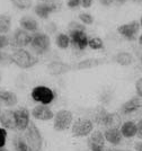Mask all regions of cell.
I'll return each mask as SVG.
<instances>
[{
  "instance_id": "obj_36",
  "label": "cell",
  "mask_w": 142,
  "mask_h": 151,
  "mask_svg": "<svg viewBox=\"0 0 142 151\" xmlns=\"http://www.w3.org/2000/svg\"><path fill=\"white\" fill-rule=\"evenodd\" d=\"M142 141V119L136 123V135Z\"/></svg>"
},
{
  "instance_id": "obj_4",
  "label": "cell",
  "mask_w": 142,
  "mask_h": 151,
  "mask_svg": "<svg viewBox=\"0 0 142 151\" xmlns=\"http://www.w3.org/2000/svg\"><path fill=\"white\" fill-rule=\"evenodd\" d=\"M31 97L33 101H35L36 104L49 106L50 104L54 101L56 95V91L52 88L44 86V85H38L31 90Z\"/></svg>"
},
{
  "instance_id": "obj_11",
  "label": "cell",
  "mask_w": 142,
  "mask_h": 151,
  "mask_svg": "<svg viewBox=\"0 0 142 151\" xmlns=\"http://www.w3.org/2000/svg\"><path fill=\"white\" fill-rule=\"evenodd\" d=\"M69 40L70 45L76 51H85L88 47L89 36L86 31H69Z\"/></svg>"
},
{
  "instance_id": "obj_21",
  "label": "cell",
  "mask_w": 142,
  "mask_h": 151,
  "mask_svg": "<svg viewBox=\"0 0 142 151\" xmlns=\"http://www.w3.org/2000/svg\"><path fill=\"white\" fill-rule=\"evenodd\" d=\"M105 62V59H95V58H92V59H87V60H84V61H80L78 62L76 65L72 67V70H86V69H93V68H96L98 65H102L103 63Z\"/></svg>"
},
{
  "instance_id": "obj_38",
  "label": "cell",
  "mask_w": 142,
  "mask_h": 151,
  "mask_svg": "<svg viewBox=\"0 0 142 151\" xmlns=\"http://www.w3.org/2000/svg\"><path fill=\"white\" fill-rule=\"evenodd\" d=\"M100 5L102 6H105V7H110L114 5V0H99Z\"/></svg>"
},
{
  "instance_id": "obj_18",
  "label": "cell",
  "mask_w": 142,
  "mask_h": 151,
  "mask_svg": "<svg viewBox=\"0 0 142 151\" xmlns=\"http://www.w3.org/2000/svg\"><path fill=\"white\" fill-rule=\"evenodd\" d=\"M19 27L23 28L24 31L33 34V33L38 32V22L33 16L26 15L19 19Z\"/></svg>"
},
{
  "instance_id": "obj_14",
  "label": "cell",
  "mask_w": 142,
  "mask_h": 151,
  "mask_svg": "<svg viewBox=\"0 0 142 151\" xmlns=\"http://www.w3.org/2000/svg\"><path fill=\"white\" fill-rule=\"evenodd\" d=\"M88 137V148L90 151H105V138L102 131H93Z\"/></svg>"
},
{
  "instance_id": "obj_19",
  "label": "cell",
  "mask_w": 142,
  "mask_h": 151,
  "mask_svg": "<svg viewBox=\"0 0 142 151\" xmlns=\"http://www.w3.org/2000/svg\"><path fill=\"white\" fill-rule=\"evenodd\" d=\"M48 70L51 75L59 76L69 72L70 70H72V67L68 63L61 62V61H52L48 64Z\"/></svg>"
},
{
  "instance_id": "obj_2",
  "label": "cell",
  "mask_w": 142,
  "mask_h": 151,
  "mask_svg": "<svg viewBox=\"0 0 142 151\" xmlns=\"http://www.w3.org/2000/svg\"><path fill=\"white\" fill-rule=\"evenodd\" d=\"M95 122L99 125L104 127H120L122 125L121 123V115L117 113H110L103 107H97L95 109V115H94Z\"/></svg>"
},
{
  "instance_id": "obj_35",
  "label": "cell",
  "mask_w": 142,
  "mask_h": 151,
  "mask_svg": "<svg viewBox=\"0 0 142 151\" xmlns=\"http://www.w3.org/2000/svg\"><path fill=\"white\" fill-rule=\"evenodd\" d=\"M6 62H10V55L0 51V64H4Z\"/></svg>"
},
{
  "instance_id": "obj_13",
  "label": "cell",
  "mask_w": 142,
  "mask_h": 151,
  "mask_svg": "<svg viewBox=\"0 0 142 151\" xmlns=\"http://www.w3.org/2000/svg\"><path fill=\"white\" fill-rule=\"evenodd\" d=\"M31 116L36 121H42V122H48V121L53 120L54 113L51 109V107L48 105H40L37 104L36 106L33 107L31 112Z\"/></svg>"
},
{
  "instance_id": "obj_28",
  "label": "cell",
  "mask_w": 142,
  "mask_h": 151,
  "mask_svg": "<svg viewBox=\"0 0 142 151\" xmlns=\"http://www.w3.org/2000/svg\"><path fill=\"white\" fill-rule=\"evenodd\" d=\"M88 47H90L94 51H99L104 49V42L100 37H92L88 41Z\"/></svg>"
},
{
  "instance_id": "obj_31",
  "label": "cell",
  "mask_w": 142,
  "mask_h": 151,
  "mask_svg": "<svg viewBox=\"0 0 142 151\" xmlns=\"http://www.w3.org/2000/svg\"><path fill=\"white\" fill-rule=\"evenodd\" d=\"M7 137H8V131L5 130L2 126H0V148H5L6 147Z\"/></svg>"
},
{
  "instance_id": "obj_7",
  "label": "cell",
  "mask_w": 142,
  "mask_h": 151,
  "mask_svg": "<svg viewBox=\"0 0 142 151\" xmlns=\"http://www.w3.org/2000/svg\"><path fill=\"white\" fill-rule=\"evenodd\" d=\"M59 8L56 0H40L34 7V13L38 18L48 19Z\"/></svg>"
},
{
  "instance_id": "obj_42",
  "label": "cell",
  "mask_w": 142,
  "mask_h": 151,
  "mask_svg": "<svg viewBox=\"0 0 142 151\" xmlns=\"http://www.w3.org/2000/svg\"><path fill=\"white\" fill-rule=\"evenodd\" d=\"M132 1H134L136 4H142V0H132Z\"/></svg>"
},
{
  "instance_id": "obj_37",
  "label": "cell",
  "mask_w": 142,
  "mask_h": 151,
  "mask_svg": "<svg viewBox=\"0 0 142 151\" xmlns=\"http://www.w3.org/2000/svg\"><path fill=\"white\" fill-rule=\"evenodd\" d=\"M80 1H81V7L85 8V9L90 8L94 2V0H80Z\"/></svg>"
},
{
  "instance_id": "obj_5",
  "label": "cell",
  "mask_w": 142,
  "mask_h": 151,
  "mask_svg": "<svg viewBox=\"0 0 142 151\" xmlns=\"http://www.w3.org/2000/svg\"><path fill=\"white\" fill-rule=\"evenodd\" d=\"M24 138L27 142L30 151H42L43 147V137L42 133L34 122H31L28 127L24 131Z\"/></svg>"
},
{
  "instance_id": "obj_45",
  "label": "cell",
  "mask_w": 142,
  "mask_h": 151,
  "mask_svg": "<svg viewBox=\"0 0 142 151\" xmlns=\"http://www.w3.org/2000/svg\"><path fill=\"white\" fill-rule=\"evenodd\" d=\"M1 112H2V109H1V106H0V114H1Z\"/></svg>"
},
{
  "instance_id": "obj_44",
  "label": "cell",
  "mask_w": 142,
  "mask_h": 151,
  "mask_svg": "<svg viewBox=\"0 0 142 151\" xmlns=\"http://www.w3.org/2000/svg\"><path fill=\"white\" fill-rule=\"evenodd\" d=\"M139 23H140V26H142V16H141V18H140V20H139Z\"/></svg>"
},
{
  "instance_id": "obj_12",
  "label": "cell",
  "mask_w": 142,
  "mask_h": 151,
  "mask_svg": "<svg viewBox=\"0 0 142 151\" xmlns=\"http://www.w3.org/2000/svg\"><path fill=\"white\" fill-rule=\"evenodd\" d=\"M15 114V122H16V130L19 132H24L28 127L31 123V112L28 111L27 107L20 106L14 109Z\"/></svg>"
},
{
  "instance_id": "obj_39",
  "label": "cell",
  "mask_w": 142,
  "mask_h": 151,
  "mask_svg": "<svg viewBox=\"0 0 142 151\" xmlns=\"http://www.w3.org/2000/svg\"><path fill=\"white\" fill-rule=\"evenodd\" d=\"M134 149L136 151H142V141H139L134 145Z\"/></svg>"
},
{
  "instance_id": "obj_17",
  "label": "cell",
  "mask_w": 142,
  "mask_h": 151,
  "mask_svg": "<svg viewBox=\"0 0 142 151\" xmlns=\"http://www.w3.org/2000/svg\"><path fill=\"white\" fill-rule=\"evenodd\" d=\"M18 103V97L14 91L0 89V106L12 108Z\"/></svg>"
},
{
  "instance_id": "obj_8",
  "label": "cell",
  "mask_w": 142,
  "mask_h": 151,
  "mask_svg": "<svg viewBox=\"0 0 142 151\" xmlns=\"http://www.w3.org/2000/svg\"><path fill=\"white\" fill-rule=\"evenodd\" d=\"M94 131V123L89 119H78L71 125V133L76 138L88 137Z\"/></svg>"
},
{
  "instance_id": "obj_43",
  "label": "cell",
  "mask_w": 142,
  "mask_h": 151,
  "mask_svg": "<svg viewBox=\"0 0 142 151\" xmlns=\"http://www.w3.org/2000/svg\"><path fill=\"white\" fill-rule=\"evenodd\" d=\"M0 151H8L6 148H0Z\"/></svg>"
},
{
  "instance_id": "obj_24",
  "label": "cell",
  "mask_w": 142,
  "mask_h": 151,
  "mask_svg": "<svg viewBox=\"0 0 142 151\" xmlns=\"http://www.w3.org/2000/svg\"><path fill=\"white\" fill-rule=\"evenodd\" d=\"M114 61L116 63H118L120 65H130L133 62V57L132 54L129 52H120L117 53L115 58H114Z\"/></svg>"
},
{
  "instance_id": "obj_3",
  "label": "cell",
  "mask_w": 142,
  "mask_h": 151,
  "mask_svg": "<svg viewBox=\"0 0 142 151\" xmlns=\"http://www.w3.org/2000/svg\"><path fill=\"white\" fill-rule=\"evenodd\" d=\"M31 51L35 55H44L48 53L51 49V38L48 34L43 32H36L32 34L31 44H30Z\"/></svg>"
},
{
  "instance_id": "obj_10",
  "label": "cell",
  "mask_w": 142,
  "mask_h": 151,
  "mask_svg": "<svg viewBox=\"0 0 142 151\" xmlns=\"http://www.w3.org/2000/svg\"><path fill=\"white\" fill-rule=\"evenodd\" d=\"M140 23L139 20H132L129 23L122 24L117 27V33L128 41H136L139 37V32H140Z\"/></svg>"
},
{
  "instance_id": "obj_30",
  "label": "cell",
  "mask_w": 142,
  "mask_h": 151,
  "mask_svg": "<svg viewBox=\"0 0 142 151\" xmlns=\"http://www.w3.org/2000/svg\"><path fill=\"white\" fill-rule=\"evenodd\" d=\"M68 29L69 31H86V26L82 25L80 22L74 20V22L69 23Z\"/></svg>"
},
{
  "instance_id": "obj_34",
  "label": "cell",
  "mask_w": 142,
  "mask_h": 151,
  "mask_svg": "<svg viewBox=\"0 0 142 151\" xmlns=\"http://www.w3.org/2000/svg\"><path fill=\"white\" fill-rule=\"evenodd\" d=\"M136 96L141 97L142 98V78L138 79L136 82Z\"/></svg>"
},
{
  "instance_id": "obj_33",
  "label": "cell",
  "mask_w": 142,
  "mask_h": 151,
  "mask_svg": "<svg viewBox=\"0 0 142 151\" xmlns=\"http://www.w3.org/2000/svg\"><path fill=\"white\" fill-rule=\"evenodd\" d=\"M67 6L70 9H76L81 6V1L80 0H67Z\"/></svg>"
},
{
  "instance_id": "obj_32",
  "label": "cell",
  "mask_w": 142,
  "mask_h": 151,
  "mask_svg": "<svg viewBox=\"0 0 142 151\" xmlns=\"http://www.w3.org/2000/svg\"><path fill=\"white\" fill-rule=\"evenodd\" d=\"M9 46V37L5 34H0V51Z\"/></svg>"
},
{
  "instance_id": "obj_22",
  "label": "cell",
  "mask_w": 142,
  "mask_h": 151,
  "mask_svg": "<svg viewBox=\"0 0 142 151\" xmlns=\"http://www.w3.org/2000/svg\"><path fill=\"white\" fill-rule=\"evenodd\" d=\"M120 131L122 137L126 139H131L136 135V123L133 121H126L120 126Z\"/></svg>"
},
{
  "instance_id": "obj_6",
  "label": "cell",
  "mask_w": 142,
  "mask_h": 151,
  "mask_svg": "<svg viewBox=\"0 0 142 151\" xmlns=\"http://www.w3.org/2000/svg\"><path fill=\"white\" fill-rule=\"evenodd\" d=\"M74 123V114L69 109H60L54 114L53 117V129L56 132L67 131Z\"/></svg>"
},
{
  "instance_id": "obj_25",
  "label": "cell",
  "mask_w": 142,
  "mask_h": 151,
  "mask_svg": "<svg viewBox=\"0 0 142 151\" xmlns=\"http://www.w3.org/2000/svg\"><path fill=\"white\" fill-rule=\"evenodd\" d=\"M12 145L15 151H30V148L27 145V142L24 137L22 135H15L12 139Z\"/></svg>"
},
{
  "instance_id": "obj_9",
  "label": "cell",
  "mask_w": 142,
  "mask_h": 151,
  "mask_svg": "<svg viewBox=\"0 0 142 151\" xmlns=\"http://www.w3.org/2000/svg\"><path fill=\"white\" fill-rule=\"evenodd\" d=\"M32 40V34L24 31L23 28H17L12 33V37H9V45L14 46L15 49H25L30 46Z\"/></svg>"
},
{
  "instance_id": "obj_27",
  "label": "cell",
  "mask_w": 142,
  "mask_h": 151,
  "mask_svg": "<svg viewBox=\"0 0 142 151\" xmlns=\"http://www.w3.org/2000/svg\"><path fill=\"white\" fill-rule=\"evenodd\" d=\"M12 5L19 10H27L33 6L32 0H10Z\"/></svg>"
},
{
  "instance_id": "obj_40",
  "label": "cell",
  "mask_w": 142,
  "mask_h": 151,
  "mask_svg": "<svg viewBox=\"0 0 142 151\" xmlns=\"http://www.w3.org/2000/svg\"><path fill=\"white\" fill-rule=\"evenodd\" d=\"M138 41H139V44L142 45V34H141V35H139V37H138Z\"/></svg>"
},
{
  "instance_id": "obj_1",
  "label": "cell",
  "mask_w": 142,
  "mask_h": 151,
  "mask_svg": "<svg viewBox=\"0 0 142 151\" xmlns=\"http://www.w3.org/2000/svg\"><path fill=\"white\" fill-rule=\"evenodd\" d=\"M10 62L20 69H31L38 63V58L26 49H16L10 54Z\"/></svg>"
},
{
  "instance_id": "obj_41",
  "label": "cell",
  "mask_w": 142,
  "mask_h": 151,
  "mask_svg": "<svg viewBox=\"0 0 142 151\" xmlns=\"http://www.w3.org/2000/svg\"><path fill=\"white\" fill-rule=\"evenodd\" d=\"M105 151H125V150H118V149H107L106 150L105 149Z\"/></svg>"
},
{
  "instance_id": "obj_20",
  "label": "cell",
  "mask_w": 142,
  "mask_h": 151,
  "mask_svg": "<svg viewBox=\"0 0 142 151\" xmlns=\"http://www.w3.org/2000/svg\"><path fill=\"white\" fill-rule=\"evenodd\" d=\"M104 134V138L105 141H107L108 143H111L112 145H121L122 142V133L120 131L118 127H110V129H106Z\"/></svg>"
},
{
  "instance_id": "obj_15",
  "label": "cell",
  "mask_w": 142,
  "mask_h": 151,
  "mask_svg": "<svg viewBox=\"0 0 142 151\" xmlns=\"http://www.w3.org/2000/svg\"><path fill=\"white\" fill-rule=\"evenodd\" d=\"M140 107H142V98L139 96H134L121 105L120 112L123 115H130V114L136 112Z\"/></svg>"
},
{
  "instance_id": "obj_16",
  "label": "cell",
  "mask_w": 142,
  "mask_h": 151,
  "mask_svg": "<svg viewBox=\"0 0 142 151\" xmlns=\"http://www.w3.org/2000/svg\"><path fill=\"white\" fill-rule=\"evenodd\" d=\"M0 126H2L7 131H15L16 130V122H15V114L14 109H5L0 114Z\"/></svg>"
},
{
  "instance_id": "obj_29",
  "label": "cell",
  "mask_w": 142,
  "mask_h": 151,
  "mask_svg": "<svg viewBox=\"0 0 142 151\" xmlns=\"http://www.w3.org/2000/svg\"><path fill=\"white\" fill-rule=\"evenodd\" d=\"M78 18H79V22H80L81 24L85 26H89L94 24L93 15H90L89 13H81Z\"/></svg>"
},
{
  "instance_id": "obj_26",
  "label": "cell",
  "mask_w": 142,
  "mask_h": 151,
  "mask_svg": "<svg viewBox=\"0 0 142 151\" xmlns=\"http://www.w3.org/2000/svg\"><path fill=\"white\" fill-rule=\"evenodd\" d=\"M56 45L60 50H67L70 46V40L68 34L66 33H59L56 36Z\"/></svg>"
},
{
  "instance_id": "obj_23",
  "label": "cell",
  "mask_w": 142,
  "mask_h": 151,
  "mask_svg": "<svg viewBox=\"0 0 142 151\" xmlns=\"http://www.w3.org/2000/svg\"><path fill=\"white\" fill-rule=\"evenodd\" d=\"M12 29V17L6 14H0V34L9 33Z\"/></svg>"
}]
</instances>
